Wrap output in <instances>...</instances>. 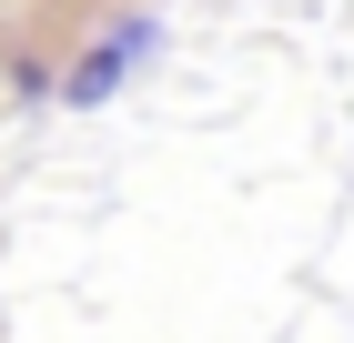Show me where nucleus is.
I'll list each match as a JSON object with an SVG mask.
<instances>
[{"mask_svg": "<svg viewBox=\"0 0 354 343\" xmlns=\"http://www.w3.org/2000/svg\"><path fill=\"white\" fill-rule=\"evenodd\" d=\"M152 41H162V30H152V21H111L102 41H91V51L71 61V71H61V101H71V111H91V101H111V91H122V71H132V61L152 51Z\"/></svg>", "mask_w": 354, "mask_h": 343, "instance_id": "1", "label": "nucleus"}]
</instances>
